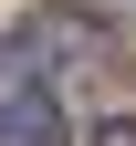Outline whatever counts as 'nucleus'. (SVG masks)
<instances>
[{
	"mask_svg": "<svg viewBox=\"0 0 136 146\" xmlns=\"http://www.w3.org/2000/svg\"><path fill=\"white\" fill-rule=\"evenodd\" d=\"M11 52L52 84V73H105V63H115V31L94 21V11H31V21L11 31Z\"/></svg>",
	"mask_w": 136,
	"mask_h": 146,
	"instance_id": "nucleus-1",
	"label": "nucleus"
},
{
	"mask_svg": "<svg viewBox=\"0 0 136 146\" xmlns=\"http://www.w3.org/2000/svg\"><path fill=\"white\" fill-rule=\"evenodd\" d=\"M63 136H73V125H63V94L0 42V146H63Z\"/></svg>",
	"mask_w": 136,
	"mask_h": 146,
	"instance_id": "nucleus-2",
	"label": "nucleus"
},
{
	"mask_svg": "<svg viewBox=\"0 0 136 146\" xmlns=\"http://www.w3.org/2000/svg\"><path fill=\"white\" fill-rule=\"evenodd\" d=\"M94 146H136V115H105V125H94Z\"/></svg>",
	"mask_w": 136,
	"mask_h": 146,
	"instance_id": "nucleus-3",
	"label": "nucleus"
}]
</instances>
